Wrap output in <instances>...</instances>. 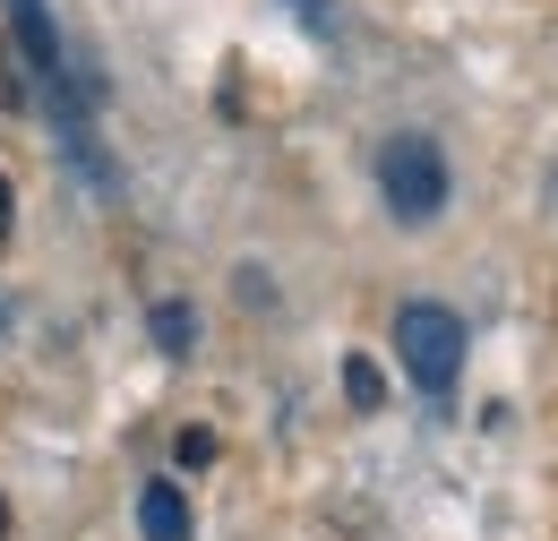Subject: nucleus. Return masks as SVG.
Wrapping results in <instances>:
<instances>
[{"instance_id": "1", "label": "nucleus", "mask_w": 558, "mask_h": 541, "mask_svg": "<svg viewBox=\"0 0 558 541\" xmlns=\"http://www.w3.org/2000/svg\"><path fill=\"white\" fill-rule=\"evenodd\" d=\"M396 361L421 396H447L464 378V318L447 301H404L396 310Z\"/></svg>"}, {"instance_id": "2", "label": "nucleus", "mask_w": 558, "mask_h": 541, "mask_svg": "<svg viewBox=\"0 0 558 541\" xmlns=\"http://www.w3.org/2000/svg\"><path fill=\"white\" fill-rule=\"evenodd\" d=\"M378 190H387V215H396V224H429V215L447 206V155H438V137L396 130L378 146Z\"/></svg>"}, {"instance_id": "3", "label": "nucleus", "mask_w": 558, "mask_h": 541, "mask_svg": "<svg viewBox=\"0 0 558 541\" xmlns=\"http://www.w3.org/2000/svg\"><path fill=\"white\" fill-rule=\"evenodd\" d=\"M138 533L146 541H190V498H181V481H146L138 490Z\"/></svg>"}, {"instance_id": "4", "label": "nucleus", "mask_w": 558, "mask_h": 541, "mask_svg": "<svg viewBox=\"0 0 558 541\" xmlns=\"http://www.w3.org/2000/svg\"><path fill=\"white\" fill-rule=\"evenodd\" d=\"M146 336H155L163 361H190V352H198V310H190V301H155V310H146Z\"/></svg>"}, {"instance_id": "5", "label": "nucleus", "mask_w": 558, "mask_h": 541, "mask_svg": "<svg viewBox=\"0 0 558 541\" xmlns=\"http://www.w3.org/2000/svg\"><path fill=\"white\" fill-rule=\"evenodd\" d=\"M344 396H352V412H378V405H387V378H378L369 352H352V361H344Z\"/></svg>"}, {"instance_id": "6", "label": "nucleus", "mask_w": 558, "mask_h": 541, "mask_svg": "<svg viewBox=\"0 0 558 541\" xmlns=\"http://www.w3.org/2000/svg\"><path fill=\"white\" fill-rule=\"evenodd\" d=\"M172 456H181V473L215 465V430H181V447H172Z\"/></svg>"}, {"instance_id": "7", "label": "nucleus", "mask_w": 558, "mask_h": 541, "mask_svg": "<svg viewBox=\"0 0 558 541\" xmlns=\"http://www.w3.org/2000/svg\"><path fill=\"white\" fill-rule=\"evenodd\" d=\"M283 9H292L310 35H336V0H283Z\"/></svg>"}, {"instance_id": "8", "label": "nucleus", "mask_w": 558, "mask_h": 541, "mask_svg": "<svg viewBox=\"0 0 558 541\" xmlns=\"http://www.w3.org/2000/svg\"><path fill=\"white\" fill-rule=\"evenodd\" d=\"M17 232V190H9V172H0V241Z\"/></svg>"}, {"instance_id": "9", "label": "nucleus", "mask_w": 558, "mask_h": 541, "mask_svg": "<svg viewBox=\"0 0 558 541\" xmlns=\"http://www.w3.org/2000/svg\"><path fill=\"white\" fill-rule=\"evenodd\" d=\"M0 533H9V498H0Z\"/></svg>"}]
</instances>
